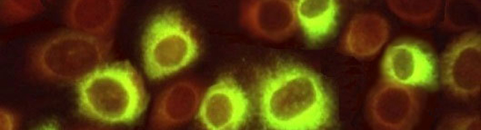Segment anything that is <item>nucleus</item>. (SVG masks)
I'll use <instances>...</instances> for the list:
<instances>
[{
	"mask_svg": "<svg viewBox=\"0 0 481 130\" xmlns=\"http://www.w3.org/2000/svg\"><path fill=\"white\" fill-rule=\"evenodd\" d=\"M197 33L179 10H165L149 22L142 39V57L146 75L159 80L192 63L200 54Z\"/></svg>",
	"mask_w": 481,
	"mask_h": 130,
	"instance_id": "4",
	"label": "nucleus"
},
{
	"mask_svg": "<svg viewBox=\"0 0 481 130\" xmlns=\"http://www.w3.org/2000/svg\"><path fill=\"white\" fill-rule=\"evenodd\" d=\"M249 98L238 81L230 75L219 78L202 97L198 120L208 130H237L246 123Z\"/></svg>",
	"mask_w": 481,
	"mask_h": 130,
	"instance_id": "6",
	"label": "nucleus"
},
{
	"mask_svg": "<svg viewBox=\"0 0 481 130\" xmlns=\"http://www.w3.org/2000/svg\"><path fill=\"white\" fill-rule=\"evenodd\" d=\"M367 107L374 127L381 129L409 130L418 121L422 104L413 87L382 77L371 91Z\"/></svg>",
	"mask_w": 481,
	"mask_h": 130,
	"instance_id": "5",
	"label": "nucleus"
},
{
	"mask_svg": "<svg viewBox=\"0 0 481 130\" xmlns=\"http://www.w3.org/2000/svg\"><path fill=\"white\" fill-rule=\"evenodd\" d=\"M339 4L334 0L296 1V13L299 26L312 42H320L334 31Z\"/></svg>",
	"mask_w": 481,
	"mask_h": 130,
	"instance_id": "13",
	"label": "nucleus"
},
{
	"mask_svg": "<svg viewBox=\"0 0 481 130\" xmlns=\"http://www.w3.org/2000/svg\"><path fill=\"white\" fill-rule=\"evenodd\" d=\"M242 26L253 35L270 41H282L299 29L294 0H251L240 7Z\"/></svg>",
	"mask_w": 481,
	"mask_h": 130,
	"instance_id": "9",
	"label": "nucleus"
},
{
	"mask_svg": "<svg viewBox=\"0 0 481 130\" xmlns=\"http://www.w3.org/2000/svg\"><path fill=\"white\" fill-rule=\"evenodd\" d=\"M443 84L455 96L476 97L481 84V35L471 31L460 36L447 50L441 64Z\"/></svg>",
	"mask_w": 481,
	"mask_h": 130,
	"instance_id": "7",
	"label": "nucleus"
},
{
	"mask_svg": "<svg viewBox=\"0 0 481 130\" xmlns=\"http://www.w3.org/2000/svg\"><path fill=\"white\" fill-rule=\"evenodd\" d=\"M389 34V24L382 16L371 13H359L350 20L341 47L352 56L371 57L387 42Z\"/></svg>",
	"mask_w": 481,
	"mask_h": 130,
	"instance_id": "12",
	"label": "nucleus"
},
{
	"mask_svg": "<svg viewBox=\"0 0 481 130\" xmlns=\"http://www.w3.org/2000/svg\"><path fill=\"white\" fill-rule=\"evenodd\" d=\"M1 129H15L17 127V116L10 111L1 108Z\"/></svg>",
	"mask_w": 481,
	"mask_h": 130,
	"instance_id": "17",
	"label": "nucleus"
},
{
	"mask_svg": "<svg viewBox=\"0 0 481 130\" xmlns=\"http://www.w3.org/2000/svg\"><path fill=\"white\" fill-rule=\"evenodd\" d=\"M452 129H480V119L479 116L462 117L448 124Z\"/></svg>",
	"mask_w": 481,
	"mask_h": 130,
	"instance_id": "16",
	"label": "nucleus"
},
{
	"mask_svg": "<svg viewBox=\"0 0 481 130\" xmlns=\"http://www.w3.org/2000/svg\"><path fill=\"white\" fill-rule=\"evenodd\" d=\"M383 77L412 86H432L436 79L434 58L423 43L411 40H398L390 44L382 58Z\"/></svg>",
	"mask_w": 481,
	"mask_h": 130,
	"instance_id": "8",
	"label": "nucleus"
},
{
	"mask_svg": "<svg viewBox=\"0 0 481 130\" xmlns=\"http://www.w3.org/2000/svg\"><path fill=\"white\" fill-rule=\"evenodd\" d=\"M77 99L85 117L110 124L135 121L147 103L143 81L127 62L104 65L80 81Z\"/></svg>",
	"mask_w": 481,
	"mask_h": 130,
	"instance_id": "2",
	"label": "nucleus"
},
{
	"mask_svg": "<svg viewBox=\"0 0 481 130\" xmlns=\"http://www.w3.org/2000/svg\"><path fill=\"white\" fill-rule=\"evenodd\" d=\"M118 0H73L64 11V20L70 30L84 34L109 37L121 11Z\"/></svg>",
	"mask_w": 481,
	"mask_h": 130,
	"instance_id": "11",
	"label": "nucleus"
},
{
	"mask_svg": "<svg viewBox=\"0 0 481 130\" xmlns=\"http://www.w3.org/2000/svg\"><path fill=\"white\" fill-rule=\"evenodd\" d=\"M252 88L265 129L320 130L331 121L332 102L321 78L300 63L279 62L261 68Z\"/></svg>",
	"mask_w": 481,
	"mask_h": 130,
	"instance_id": "1",
	"label": "nucleus"
},
{
	"mask_svg": "<svg viewBox=\"0 0 481 130\" xmlns=\"http://www.w3.org/2000/svg\"><path fill=\"white\" fill-rule=\"evenodd\" d=\"M201 88L190 80L177 81L157 99L151 114L154 129H168L189 122L198 110Z\"/></svg>",
	"mask_w": 481,
	"mask_h": 130,
	"instance_id": "10",
	"label": "nucleus"
},
{
	"mask_svg": "<svg viewBox=\"0 0 481 130\" xmlns=\"http://www.w3.org/2000/svg\"><path fill=\"white\" fill-rule=\"evenodd\" d=\"M112 36L98 37L70 30L45 39L32 47L28 66L41 79L80 82L105 65Z\"/></svg>",
	"mask_w": 481,
	"mask_h": 130,
	"instance_id": "3",
	"label": "nucleus"
},
{
	"mask_svg": "<svg viewBox=\"0 0 481 130\" xmlns=\"http://www.w3.org/2000/svg\"><path fill=\"white\" fill-rule=\"evenodd\" d=\"M0 15L2 22L13 24L26 21L40 14L44 10L42 1H1Z\"/></svg>",
	"mask_w": 481,
	"mask_h": 130,
	"instance_id": "15",
	"label": "nucleus"
},
{
	"mask_svg": "<svg viewBox=\"0 0 481 130\" xmlns=\"http://www.w3.org/2000/svg\"><path fill=\"white\" fill-rule=\"evenodd\" d=\"M388 8L403 20L416 24H425L436 16L441 4V1L390 0Z\"/></svg>",
	"mask_w": 481,
	"mask_h": 130,
	"instance_id": "14",
	"label": "nucleus"
}]
</instances>
